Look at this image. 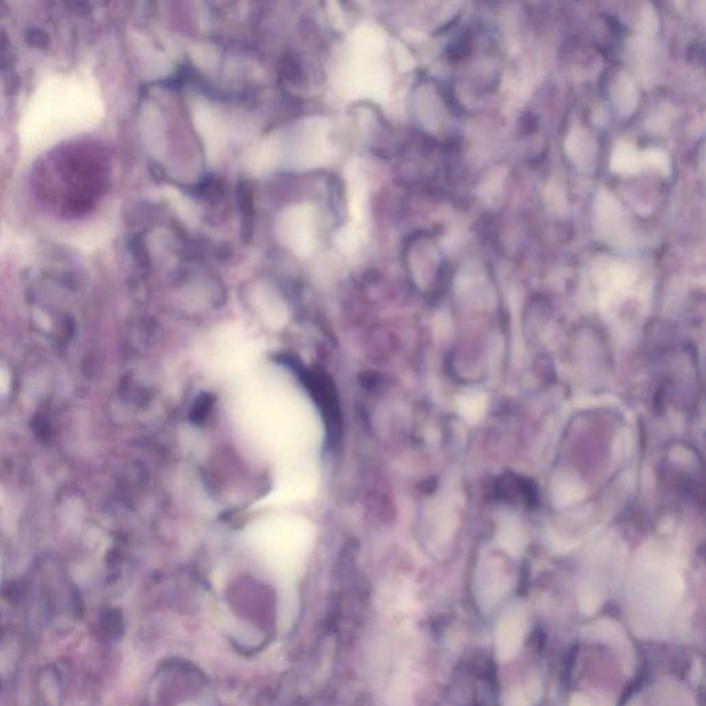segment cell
Instances as JSON below:
<instances>
[{
  "label": "cell",
  "mask_w": 706,
  "mask_h": 706,
  "mask_svg": "<svg viewBox=\"0 0 706 706\" xmlns=\"http://www.w3.org/2000/svg\"><path fill=\"white\" fill-rule=\"evenodd\" d=\"M56 173L60 194L68 200L69 210H80L94 200L97 188L103 183L100 162L94 154L71 152L60 159L58 165H52Z\"/></svg>",
  "instance_id": "cell-1"
}]
</instances>
